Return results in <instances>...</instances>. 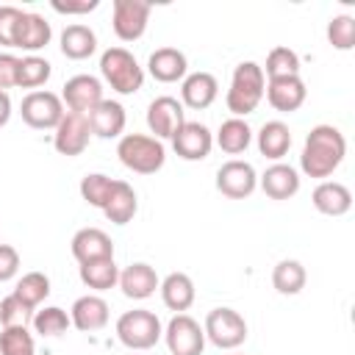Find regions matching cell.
I'll use <instances>...</instances> for the list:
<instances>
[{"label": "cell", "mask_w": 355, "mask_h": 355, "mask_svg": "<svg viewBox=\"0 0 355 355\" xmlns=\"http://www.w3.org/2000/svg\"><path fill=\"white\" fill-rule=\"evenodd\" d=\"M347 155V139L336 125H316L305 136L302 155H300V169L308 178L324 180L330 178Z\"/></svg>", "instance_id": "cell-1"}, {"label": "cell", "mask_w": 355, "mask_h": 355, "mask_svg": "<svg viewBox=\"0 0 355 355\" xmlns=\"http://www.w3.org/2000/svg\"><path fill=\"white\" fill-rule=\"evenodd\" d=\"M263 92H266V78H263V69L261 64L255 61H241L236 69H233V78H230V89L225 94V105L233 116L244 119L247 114H252L261 100H263Z\"/></svg>", "instance_id": "cell-2"}, {"label": "cell", "mask_w": 355, "mask_h": 355, "mask_svg": "<svg viewBox=\"0 0 355 355\" xmlns=\"http://www.w3.org/2000/svg\"><path fill=\"white\" fill-rule=\"evenodd\" d=\"M116 155L130 172L155 175L166 161V147L147 133H122L116 141Z\"/></svg>", "instance_id": "cell-3"}, {"label": "cell", "mask_w": 355, "mask_h": 355, "mask_svg": "<svg viewBox=\"0 0 355 355\" xmlns=\"http://www.w3.org/2000/svg\"><path fill=\"white\" fill-rule=\"evenodd\" d=\"M100 75L116 94H136L144 86V69L125 47H108L100 55Z\"/></svg>", "instance_id": "cell-4"}, {"label": "cell", "mask_w": 355, "mask_h": 355, "mask_svg": "<svg viewBox=\"0 0 355 355\" xmlns=\"http://www.w3.org/2000/svg\"><path fill=\"white\" fill-rule=\"evenodd\" d=\"M116 338L130 352H144V349H153L164 338V324L153 311L133 308L116 319Z\"/></svg>", "instance_id": "cell-5"}, {"label": "cell", "mask_w": 355, "mask_h": 355, "mask_svg": "<svg viewBox=\"0 0 355 355\" xmlns=\"http://www.w3.org/2000/svg\"><path fill=\"white\" fill-rule=\"evenodd\" d=\"M205 338L219 349H236L247 341V322L233 308H214L205 316Z\"/></svg>", "instance_id": "cell-6"}, {"label": "cell", "mask_w": 355, "mask_h": 355, "mask_svg": "<svg viewBox=\"0 0 355 355\" xmlns=\"http://www.w3.org/2000/svg\"><path fill=\"white\" fill-rule=\"evenodd\" d=\"M19 114H22V122L36 128V130H55V125L61 122V116L67 111H64L61 94L47 92V89H36V92H28L22 97Z\"/></svg>", "instance_id": "cell-7"}, {"label": "cell", "mask_w": 355, "mask_h": 355, "mask_svg": "<svg viewBox=\"0 0 355 355\" xmlns=\"http://www.w3.org/2000/svg\"><path fill=\"white\" fill-rule=\"evenodd\" d=\"M164 341L169 355H202L205 349V330L189 313H175L164 327Z\"/></svg>", "instance_id": "cell-8"}, {"label": "cell", "mask_w": 355, "mask_h": 355, "mask_svg": "<svg viewBox=\"0 0 355 355\" xmlns=\"http://www.w3.org/2000/svg\"><path fill=\"white\" fill-rule=\"evenodd\" d=\"M153 6L147 0H114L111 6V28L116 39L122 42H136L144 36L147 22H150Z\"/></svg>", "instance_id": "cell-9"}, {"label": "cell", "mask_w": 355, "mask_h": 355, "mask_svg": "<svg viewBox=\"0 0 355 355\" xmlns=\"http://www.w3.org/2000/svg\"><path fill=\"white\" fill-rule=\"evenodd\" d=\"M258 189V172L250 161L230 158L216 169V191L227 200H244Z\"/></svg>", "instance_id": "cell-10"}, {"label": "cell", "mask_w": 355, "mask_h": 355, "mask_svg": "<svg viewBox=\"0 0 355 355\" xmlns=\"http://www.w3.org/2000/svg\"><path fill=\"white\" fill-rule=\"evenodd\" d=\"M89 139H92V128H89L86 114L67 111L61 116V122L55 125V130H53V147H55L58 155H67V158L80 155L89 147Z\"/></svg>", "instance_id": "cell-11"}, {"label": "cell", "mask_w": 355, "mask_h": 355, "mask_svg": "<svg viewBox=\"0 0 355 355\" xmlns=\"http://www.w3.org/2000/svg\"><path fill=\"white\" fill-rule=\"evenodd\" d=\"M103 100H105V97H103V83H100V78L86 75V72L72 75V78L64 83V89H61V103H64L67 111H72V114H92Z\"/></svg>", "instance_id": "cell-12"}, {"label": "cell", "mask_w": 355, "mask_h": 355, "mask_svg": "<svg viewBox=\"0 0 355 355\" xmlns=\"http://www.w3.org/2000/svg\"><path fill=\"white\" fill-rule=\"evenodd\" d=\"M183 122H186L183 103L172 94H161L147 105V128H150L153 139H158V141L172 139Z\"/></svg>", "instance_id": "cell-13"}, {"label": "cell", "mask_w": 355, "mask_h": 355, "mask_svg": "<svg viewBox=\"0 0 355 355\" xmlns=\"http://www.w3.org/2000/svg\"><path fill=\"white\" fill-rule=\"evenodd\" d=\"M169 141H172V150L178 153V158H183V161H202L214 150V133L202 122H189V119L178 128V133Z\"/></svg>", "instance_id": "cell-14"}, {"label": "cell", "mask_w": 355, "mask_h": 355, "mask_svg": "<svg viewBox=\"0 0 355 355\" xmlns=\"http://www.w3.org/2000/svg\"><path fill=\"white\" fill-rule=\"evenodd\" d=\"M263 97L269 100V105L280 114H291L297 108H302L305 97H308V89H305V80L300 75H288V78H269L266 83V92Z\"/></svg>", "instance_id": "cell-15"}, {"label": "cell", "mask_w": 355, "mask_h": 355, "mask_svg": "<svg viewBox=\"0 0 355 355\" xmlns=\"http://www.w3.org/2000/svg\"><path fill=\"white\" fill-rule=\"evenodd\" d=\"M50 39H53L50 22L36 11H22V17L17 22V31H14V47L25 50L28 55H36V50L50 44Z\"/></svg>", "instance_id": "cell-16"}, {"label": "cell", "mask_w": 355, "mask_h": 355, "mask_svg": "<svg viewBox=\"0 0 355 355\" xmlns=\"http://www.w3.org/2000/svg\"><path fill=\"white\" fill-rule=\"evenodd\" d=\"M219 94V83L211 72H189L183 80H180V103L183 108H191V111H202L208 108Z\"/></svg>", "instance_id": "cell-17"}, {"label": "cell", "mask_w": 355, "mask_h": 355, "mask_svg": "<svg viewBox=\"0 0 355 355\" xmlns=\"http://www.w3.org/2000/svg\"><path fill=\"white\" fill-rule=\"evenodd\" d=\"M116 286L122 288V294H125L128 300H147V297L155 294V288L161 286V280H158V275H155V269H153L150 263L136 261V263L119 269Z\"/></svg>", "instance_id": "cell-18"}, {"label": "cell", "mask_w": 355, "mask_h": 355, "mask_svg": "<svg viewBox=\"0 0 355 355\" xmlns=\"http://www.w3.org/2000/svg\"><path fill=\"white\" fill-rule=\"evenodd\" d=\"M108 302L97 294H83L72 302L69 308V319H72V327H78L80 333H97L108 324Z\"/></svg>", "instance_id": "cell-19"}, {"label": "cell", "mask_w": 355, "mask_h": 355, "mask_svg": "<svg viewBox=\"0 0 355 355\" xmlns=\"http://www.w3.org/2000/svg\"><path fill=\"white\" fill-rule=\"evenodd\" d=\"M147 72L158 83H178V80H183L189 75L186 53H180L178 47H158L147 58Z\"/></svg>", "instance_id": "cell-20"}, {"label": "cell", "mask_w": 355, "mask_h": 355, "mask_svg": "<svg viewBox=\"0 0 355 355\" xmlns=\"http://www.w3.org/2000/svg\"><path fill=\"white\" fill-rule=\"evenodd\" d=\"M86 116H89L92 136H97V139H119L125 133V125H128V114H125V105L119 100H103Z\"/></svg>", "instance_id": "cell-21"}, {"label": "cell", "mask_w": 355, "mask_h": 355, "mask_svg": "<svg viewBox=\"0 0 355 355\" xmlns=\"http://www.w3.org/2000/svg\"><path fill=\"white\" fill-rule=\"evenodd\" d=\"M69 250L75 255L78 263H86V261H97V258H114V241L105 230L100 227H80L72 241H69Z\"/></svg>", "instance_id": "cell-22"}, {"label": "cell", "mask_w": 355, "mask_h": 355, "mask_svg": "<svg viewBox=\"0 0 355 355\" xmlns=\"http://www.w3.org/2000/svg\"><path fill=\"white\" fill-rule=\"evenodd\" d=\"M258 186L269 200H291L300 191V172L283 161L266 166V172L258 178Z\"/></svg>", "instance_id": "cell-23"}, {"label": "cell", "mask_w": 355, "mask_h": 355, "mask_svg": "<svg viewBox=\"0 0 355 355\" xmlns=\"http://www.w3.org/2000/svg\"><path fill=\"white\" fill-rule=\"evenodd\" d=\"M311 202L324 216H344L352 208V191L344 183H338V180H322L313 189Z\"/></svg>", "instance_id": "cell-24"}, {"label": "cell", "mask_w": 355, "mask_h": 355, "mask_svg": "<svg viewBox=\"0 0 355 355\" xmlns=\"http://www.w3.org/2000/svg\"><path fill=\"white\" fill-rule=\"evenodd\" d=\"M158 291H161L164 305H166L169 311H175V313H186V311L194 305V297H197L194 280H191L186 272H169V275L161 280Z\"/></svg>", "instance_id": "cell-25"}, {"label": "cell", "mask_w": 355, "mask_h": 355, "mask_svg": "<svg viewBox=\"0 0 355 355\" xmlns=\"http://www.w3.org/2000/svg\"><path fill=\"white\" fill-rule=\"evenodd\" d=\"M58 44H61V53L67 58L83 61V58H89L97 50V33L89 25H83V22H72V25H67L61 31Z\"/></svg>", "instance_id": "cell-26"}, {"label": "cell", "mask_w": 355, "mask_h": 355, "mask_svg": "<svg viewBox=\"0 0 355 355\" xmlns=\"http://www.w3.org/2000/svg\"><path fill=\"white\" fill-rule=\"evenodd\" d=\"M288 147H291V130H288L286 122L269 119V122L261 125V130H258V153L263 158L277 164L288 153Z\"/></svg>", "instance_id": "cell-27"}, {"label": "cell", "mask_w": 355, "mask_h": 355, "mask_svg": "<svg viewBox=\"0 0 355 355\" xmlns=\"http://www.w3.org/2000/svg\"><path fill=\"white\" fill-rule=\"evenodd\" d=\"M136 211H139V197H136L133 186H130L128 180H116V186H114L108 202L103 205L105 219L114 222V225H128V222L136 216Z\"/></svg>", "instance_id": "cell-28"}, {"label": "cell", "mask_w": 355, "mask_h": 355, "mask_svg": "<svg viewBox=\"0 0 355 355\" xmlns=\"http://www.w3.org/2000/svg\"><path fill=\"white\" fill-rule=\"evenodd\" d=\"M250 141H252V128L247 125V119H239V116L225 119V122L219 125L216 136H214V144H216L222 153H227V155L244 153V150L250 147Z\"/></svg>", "instance_id": "cell-29"}, {"label": "cell", "mask_w": 355, "mask_h": 355, "mask_svg": "<svg viewBox=\"0 0 355 355\" xmlns=\"http://www.w3.org/2000/svg\"><path fill=\"white\" fill-rule=\"evenodd\" d=\"M78 275H80V283L86 288H94V291H108L116 286L119 280V266L114 258H97V261H86L78 266Z\"/></svg>", "instance_id": "cell-30"}, {"label": "cell", "mask_w": 355, "mask_h": 355, "mask_svg": "<svg viewBox=\"0 0 355 355\" xmlns=\"http://www.w3.org/2000/svg\"><path fill=\"white\" fill-rule=\"evenodd\" d=\"M305 280H308L305 266L300 261H294V258H283L272 269V286H275L277 294H286V297L300 294L305 288Z\"/></svg>", "instance_id": "cell-31"}, {"label": "cell", "mask_w": 355, "mask_h": 355, "mask_svg": "<svg viewBox=\"0 0 355 355\" xmlns=\"http://www.w3.org/2000/svg\"><path fill=\"white\" fill-rule=\"evenodd\" d=\"M11 294H14L25 308L36 311V308L50 297V277H47L44 272H25V275L17 280V286H14Z\"/></svg>", "instance_id": "cell-32"}, {"label": "cell", "mask_w": 355, "mask_h": 355, "mask_svg": "<svg viewBox=\"0 0 355 355\" xmlns=\"http://www.w3.org/2000/svg\"><path fill=\"white\" fill-rule=\"evenodd\" d=\"M31 324H33V333H39V336H44V338H55V336H64V333L69 330L72 319H69V313H67L64 308H58V305H44V308H36V311H33Z\"/></svg>", "instance_id": "cell-33"}, {"label": "cell", "mask_w": 355, "mask_h": 355, "mask_svg": "<svg viewBox=\"0 0 355 355\" xmlns=\"http://www.w3.org/2000/svg\"><path fill=\"white\" fill-rule=\"evenodd\" d=\"M50 72H53V67H50L47 58H42V55H25V58H19L17 86L36 92L39 86H44V83L50 80Z\"/></svg>", "instance_id": "cell-34"}, {"label": "cell", "mask_w": 355, "mask_h": 355, "mask_svg": "<svg viewBox=\"0 0 355 355\" xmlns=\"http://www.w3.org/2000/svg\"><path fill=\"white\" fill-rule=\"evenodd\" d=\"M263 69V78H288V75H300V55L286 47V44H277L269 50L266 55V67Z\"/></svg>", "instance_id": "cell-35"}, {"label": "cell", "mask_w": 355, "mask_h": 355, "mask_svg": "<svg viewBox=\"0 0 355 355\" xmlns=\"http://www.w3.org/2000/svg\"><path fill=\"white\" fill-rule=\"evenodd\" d=\"M114 186H116L114 178H108V175H103V172H89V175L80 178V197H83L89 205H94V208L103 211V205L108 202Z\"/></svg>", "instance_id": "cell-36"}, {"label": "cell", "mask_w": 355, "mask_h": 355, "mask_svg": "<svg viewBox=\"0 0 355 355\" xmlns=\"http://www.w3.org/2000/svg\"><path fill=\"white\" fill-rule=\"evenodd\" d=\"M0 355H36V341L28 327L0 330Z\"/></svg>", "instance_id": "cell-37"}, {"label": "cell", "mask_w": 355, "mask_h": 355, "mask_svg": "<svg viewBox=\"0 0 355 355\" xmlns=\"http://www.w3.org/2000/svg\"><path fill=\"white\" fill-rule=\"evenodd\" d=\"M327 42L336 50H352L355 47V17L352 14H336L327 22Z\"/></svg>", "instance_id": "cell-38"}, {"label": "cell", "mask_w": 355, "mask_h": 355, "mask_svg": "<svg viewBox=\"0 0 355 355\" xmlns=\"http://www.w3.org/2000/svg\"><path fill=\"white\" fill-rule=\"evenodd\" d=\"M33 319V311L25 308L14 294L0 300V324L3 327H28Z\"/></svg>", "instance_id": "cell-39"}, {"label": "cell", "mask_w": 355, "mask_h": 355, "mask_svg": "<svg viewBox=\"0 0 355 355\" xmlns=\"http://www.w3.org/2000/svg\"><path fill=\"white\" fill-rule=\"evenodd\" d=\"M22 17V8L17 6H0V47H14V31Z\"/></svg>", "instance_id": "cell-40"}, {"label": "cell", "mask_w": 355, "mask_h": 355, "mask_svg": "<svg viewBox=\"0 0 355 355\" xmlns=\"http://www.w3.org/2000/svg\"><path fill=\"white\" fill-rule=\"evenodd\" d=\"M19 272V252L11 244H0V283L14 280Z\"/></svg>", "instance_id": "cell-41"}, {"label": "cell", "mask_w": 355, "mask_h": 355, "mask_svg": "<svg viewBox=\"0 0 355 355\" xmlns=\"http://www.w3.org/2000/svg\"><path fill=\"white\" fill-rule=\"evenodd\" d=\"M17 72H19V58L14 53H0V92L17 86Z\"/></svg>", "instance_id": "cell-42"}, {"label": "cell", "mask_w": 355, "mask_h": 355, "mask_svg": "<svg viewBox=\"0 0 355 355\" xmlns=\"http://www.w3.org/2000/svg\"><path fill=\"white\" fill-rule=\"evenodd\" d=\"M53 6V11H58V14H89V11H94L97 6H100V0H80V3H61V0H53L50 3Z\"/></svg>", "instance_id": "cell-43"}, {"label": "cell", "mask_w": 355, "mask_h": 355, "mask_svg": "<svg viewBox=\"0 0 355 355\" xmlns=\"http://www.w3.org/2000/svg\"><path fill=\"white\" fill-rule=\"evenodd\" d=\"M8 119H11V97L8 92H0V128L8 125Z\"/></svg>", "instance_id": "cell-44"}]
</instances>
